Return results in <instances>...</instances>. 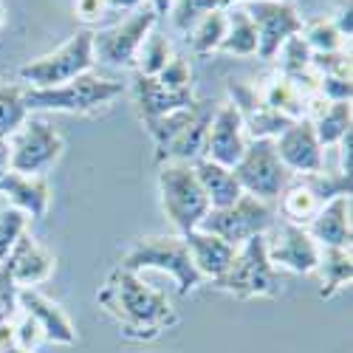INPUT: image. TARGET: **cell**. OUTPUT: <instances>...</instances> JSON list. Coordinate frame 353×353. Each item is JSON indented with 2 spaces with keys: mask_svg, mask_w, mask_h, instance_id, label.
I'll return each instance as SVG.
<instances>
[{
  "mask_svg": "<svg viewBox=\"0 0 353 353\" xmlns=\"http://www.w3.org/2000/svg\"><path fill=\"white\" fill-rule=\"evenodd\" d=\"M156 79L167 88V91H192V68L184 57H172Z\"/></svg>",
  "mask_w": 353,
  "mask_h": 353,
  "instance_id": "cell-36",
  "label": "cell"
},
{
  "mask_svg": "<svg viewBox=\"0 0 353 353\" xmlns=\"http://www.w3.org/2000/svg\"><path fill=\"white\" fill-rule=\"evenodd\" d=\"M17 308L40 328L46 342H57V345H74L77 342V328L71 325L65 311L54 300L43 297L40 291L17 288Z\"/></svg>",
  "mask_w": 353,
  "mask_h": 353,
  "instance_id": "cell-16",
  "label": "cell"
},
{
  "mask_svg": "<svg viewBox=\"0 0 353 353\" xmlns=\"http://www.w3.org/2000/svg\"><path fill=\"white\" fill-rule=\"evenodd\" d=\"M170 6H172V0H150V9L156 12V17L170 14Z\"/></svg>",
  "mask_w": 353,
  "mask_h": 353,
  "instance_id": "cell-44",
  "label": "cell"
},
{
  "mask_svg": "<svg viewBox=\"0 0 353 353\" xmlns=\"http://www.w3.org/2000/svg\"><path fill=\"white\" fill-rule=\"evenodd\" d=\"M156 23L159 17L153 9H136L128 20L102 28V32H94V60L113 68H133L139 46L153 32Z\"/></svg>",
  "mask_w": 353,
  "mask_h": 353,
  "instance_id": "cell-9",
  "label": "cell"
},
{
  "mask_svg": "<svg viewBox=\"0 0 353 353\" xmlns=\"http://www.w3.org/2000/svg\"><path fill=\"white\" fill-rule=\"evenodd\" d=\"M26 226H28V215L26 212H20L14 207L0 212V263L12 254L17 241L26 234Z\"/></svg>",
  "mask_w": 353,
  "mask_h": 353,
  "instance_id": "cell-35",
  "label": "cell"
},
{
  "mask_svg": "<svg viewBox=\"0 0 353 353\" xmlns=\"http://www.w3.org/2000/svg\"><path fill=\"white\" fill-rule=\"evenodd\" d=\"M331 23L336 26V32H339L345 40H350V34H353V20H350V0H342V3H339V9H336V14L331 17Z\"/></svg>",
  "mask_w": 353,
  "mask_h": 353,
  "instance_id": "cell-41",
  "label": "cell"
},
{
  "mask_svg": "<svg viewBox=\"0 0 353 353\" xmlns=\"http://www.w3.org/2000/svg\"><path fill=\"white\" fill-rule=\"evenodd\" d=\"M303 40L311 48V54H331V51H342L345 46V37L336 32L331 17H316L314 23L303 26Z\"/></svg>",
  "mask_w": 353,
  "mask_h": 353,
  "instance_id": "cell-33",
  "label": "cell"
},
{
  "mask_svg": "<svg viewBox=\"0 0 353 353\" xmlns=\"http://www.w3.org/2000/svg\"><path fill=\"white\" fill-rule=\"evenodd\" d=\"M311 125L322 147L339 144L342 136L350 133V102H328L311 116Z\"/></svg>",
  "mask_w": 353,
  "mask_h": 353,
  "instance_id": "cell-27",
  "label": "cell"
},
{
  "mask_svg": "<svg viewBox=\"0 0 353 353\" xmlns=\"http://www.w3.org/2000/svg\"><path fill=\"white\" fill-rule=\"evenodd\" d=\"M54 266H57L54 254L46 252L40 243H34L28 234H23L12 254L0 263V269L9 274V280L17 288H34L37 283H46L54 274Z\"/></svg>",
  "mask_w": 353,
  "mask_h": 353,
  "instance_id": "cell-17",
  "label": "cell"
},
{
  "mask_svg": "<svg viewBox=\"0 0 353 353\" xmlns=\"http://www.w3.org/2000/svg\"><path fill=\"white\" fill-rule=\"evenodd\" d=\"M254 91L263 105L288 116V119H303L305 116V94H300L285 77H274L263 88H254Z\"/></svg>",
  "mask_w": 353,
  "mask_h": 353,
  "instance_id": "cell-26",
  "label": "cell"
},
{
  "mask_svg": "<svg viewBox=\"0 0 353 353\" xmlns=\"http://www.w3.org/2000/svg\"><path fill=\"white\" fill-rule=\"evenodd\" d=\"M319 207H322L319 198L303 184V179L300 181H291L280 192V210L288 218V223H294V226H308L311 218L319 212Z\"/></svg>",
  "mask_w": 353,
  "mask_h": 353,
  "instance_id": "cell-28",
  "label": "cell"
},
{
  "mask_svg": "<svg viewBox=\"0 0 353 353\" xmlns=\"http://www.w3.org/2000/svg\"><path fill=\"white\" fill-rule=\"evenodd\" d=\"M316 272L322 280L319 297L331 300L336 291H342L350 277H353V260H350V249H319V263Z\"/></svg>",
  "mask_w": 353,
  "mask_h": 353,
  "instance_id": "cell-24",
  "label": "cell"
},
{
  "mask_svg": "<svg viewBox=\"0 0 353 353\" xmlns=\"http://www.w3.org/2000/svg\"><path fill=\"white\" fill-rule=\"evenodd\" d=\"M9 170V139L0 136V172Z\"/></svg>",
  "mask_w": 353,
  "mask_h": 353,
  "instance_id": "cell-43",
  "label": "cell"
},
{
  "mask_svg": "<svg viewBox=\"0 0 353 353\" xmlns=\"http://www.w3.org/2000/svg\"><path fill=\"white\" fill-rule=\"evenodd\" d=\"M28 119V110L23 102V88L0 82V136H14L23 122Z\"/></svg>",
  "mask_w": 353,
  "mask_h": 353,
  "instance_id": "cell-32",
  "label": "cell"
},
{
  "mask_svg": "<svg viewBox=\"0 0 353 353\" xmlns=\"http://www.w3.org/2000/svg\"><path fill=\"white\" fill-rule=\"evenodd\" d=\"M192 170H195V179H198L203 195H207V201H210V210L232 207V203L243 195L238 179H234V172L229 167H221L210 159H198L192 164Z\"/></svg>",
  "mask_w": 353,
  "mask_h": 353,
  "instance_id": "cell-23",
  "label": "cell"
},
{
  "mask_svg": "<svg viewBox=\"0 0 353 353\" xmlns=\"http://www.w3.org/2000/svg\"><path fill=\"white\" fill-rule=\"evenodd\" d=\"M172 46L164 34L159 32H150L144 37V43L139 46V54H136V68L141 77H159L161 68L172 60Z\"/></svg>",
  "mask_w": 353,
  "mask_h": 353,
  "instance_id": "cell-31",
  "label": "cell"
},
{
  "mask_svg": "<svg viewBox=\"0 0 353 353\" xmlns=\"http://www.w3.org/2000/svg\"><path fill=\"white\" fill-rule=\"evenodd\" d=\"M311 68L316 77H350V54H345V48L331 54H311Z\"/></svg>",
  "mask_w": 353,
  "mask_h": 353,
  "instance_id": "cell-37",
  "label": "cell"
},
{
  "mask_svg": "<svg viewBox=\"0 0 353 353\" xmlns=\"http://www.w3.org/2000/svg\"><path fill=\"white\" fill-rule=\"evenodd\" d=\"M241 3H252V0H221V6L229 9V6H241ZM285 3H291V0H285Z\"/></svg>",
  "mask_w": 353,
  "mask_h": 353,
  "instance_id": "cell-46",
  "label": "cell"
},
{
  "mask_svg": "<svg viewBox=\"0 0 353 353\" xmlns=\"http://www.w3.org/2000/svg\"><path fill=\"white\" fill-rule=\"evenodd\" d=\"M316 94L325 99V102H350V97H353V82H350V77L325 74V77L316 79Z\"/></svg>",
  "mask_w": 353,
  "mask_h": 353,
  "instance_id": "cell-38",
  "label": "cell"
},
{
  "mask_svg": "<svg viewBox=\"0 0 353 353\" xmlns=\"http://www.w3.org/2000/svg\"><path fill=\"white\" fill-rule=\"evenodd\" d=\"M94 32H77L68 43H63L57 51L43 54L37 60L20 65L17 77L26 82V88H57L65 85L94 68Z\"/></svg>",
  "mask_w": 353,
  "mask_h": 353,
  "instance_id": "cell-6",
  "label": "cell"
},
{
  "mask_svg": "<svg viewBox=\"0 0 353 353\" xmlns=\"http://www.w3.org/2000/svg\"><path fill=\"white\" fill-rule=\"evenodd\" d=\"M266 252L274 269H285L291 274H314L319 263V246L308 229L294 223H283L272 241L266 238Z\"/></svg>",
  "mask_w": 353,
  "mask_h": 353,
  "instance_id": "cell-13",
  "label": "cell"
},
{
  "mask_svg": "<svg viewBox=\"0 0 353 353\" xmlns=\"http://www.w3.org/2000/svg\"><path fill=\"white\" fill-rule=\"evenodd\" d=\"M0 192L12 201L14 210L26 212L32 221H43L48 212L51 190L46 175H23L14 170H3L0 172Z\"/></svg>",
  "mask_w": 353,
  "mask_h": 353,
  "instance_id": "cell-19",
  "label": "cell"
},
{
  "mask_svg": "<svg viewBox=\"0 0 353 353\" xmlns=\"http://www.w3.org/2000/svg\"><path fill=\"white\" fill-rule=\"evenodd\" d=\"M187 249H190V257L195 263V269L203 280H218L234 257V246H229L226 241L215 238V234L203 232V229H192L187 234H181Z\"/></svg>",
  "mask_w": 353,
  "mask_h": 353,
  "instance_id": "cell-22",
  "label": "cell"
},
{
  "mask_svg": "<svg viewBox=\"0 0 353 353\" xmlns=\"http://www.w3.org/2000/svg\"><path fill=\"white\" fill-rule=\"evenodd\" d=\"M108 9H110V6H108V0H77V3H74L77 17L85 20V23H97V20H102Z\"/></svg>",
  "mask_w": 353,
  "mask_h": 353,
  "instance_id": "cell-40",
  "label": "cell"
},
{
  "mask_svg": "<svg viewBox=\"0 0 353 353\" xmlns=\"http://www.w3.org/2000/svg\"><path fill=\"white\" fill-rule=\"evenodd\" d=\"M226 34V9H215L210 14H203L190 32V46L198 57L215 54L221 48V40Z\"/></svg>",
  "mask_w": 353,
  "mask_h": 353,
  "instance_id": "cell-30",
  "label": "cell"
},
{
  "mask_svg": "<svg viewBox=\"0 0 353 353\" xmlns=\"http://www.w3.org/2000/svg\"><path fill=\"white\" fill-rule=\"evenodd\" d=\"M12 342L17 345V347H23V350H34V345L43 339V334H40V328L34 325V322L32 319H28L26 314H23V322H20V325L12 331Z\"/></svg>",
  "mask_w": 353,
  "mask_h": 353,
  "instance_id": "cell-39",
  "label": "cell"
},
{
  "mask_svg": "<svg viewBox=\"0 0 353 353\" xmlns=\"http://www.w3.org/2000/svg\"><path fill=\"white\" fill-rule=\"evenodd\" d=\"M3 353H32V350H23V347H17L14 342H9V345L3 347Z\"/></svg>",
  "mask_w": 353,
  "mask_h": 353,
  "instance_id": "cell-47",
  "label": "cell"
},
{
  "mask_svg": "<svg viewBox=\"0 0 353 353\" xmlns=\"http://www.w3.org/2000/svg\"><path fill=\"white\" fill-rule=\"evenodd\" d=\"M215 9H223L221 6V0H172V6H170V14H172V23L179 32L190 34L192 32V26L203 17V14H210Z\"/></svg>",
  "mask_w": 353,
  "mask_h": 353,
  "instance_id": "cell-34",
  "label": "cell"
},
{
  "mask_svg": "<svg viewBox=\"0 0 353 353\" xmlns=\"http://www.w3.org/2000/svg\"><path fill=\"white\" fill-rule=\"evenodd\" d=\"M254 23L257 32V57L260 60H274L277 51L288 37L303 34V17L285 0H252V3H241Z\"/></svg>",
  "mask_w": 353,
  "mask_h": 353,
  "instance_id": "cell-11",
  "label": "cell"
},
{
  "mask_svg": "<svg viewBox=\"0 0 353 353\" xmlns=\"http://www.w3.org/2000/svg\"><path fill=\"white\" fill-rule=\"evenodd\" d=\"M243 195L260 201H277L280 192L291 184V172L283 167L272 139H254L246 144L241 161L232 167Z\"/></svg>",
  "mask_w": 353,
  "mask_h": 353,
  "instance_id": "cell-7",
  "label": "cell"
},
{
  "mask_svg": "<svg viewBox=\"0 0 353 353\" xmlns=\"http://www.w3.org/2000/svg\"><path fill=\"white\" fill-rule=\"evenodd\" d=\"M274 150L283 161V167L291 175H311L325 170V159H322V144L314 133V125L308 116L294 119L277 139H274Z\"/></svg>",
  "mask_w": 353,
  "mask_h": 353,
  "instance_id": "cell-12",
  "label": "cell"
},
{
  "mask_svg": "<svg viewBox=\"0 0 353 353\" xmlns=\"http://www.w3.org/2000/svg\"><path fill=\"white\" fill-rule=\"evenodd\" d=\"M195 102H198V99H195ZM195 102H192L190 108L172 110V113H164V116H156V119H144V128H147V133H150V139H153V144H156V159L175 141V136H179V133L192 122Z\"/></svg>",
  "mask_w": 353,
  "mask_h": 353,
  "instance_id": "cell-29",
  "label": "cell"
},
{
  "mask_svg": "<svg viewBox=\"0 0 353 353\" xmlns=\"http://www.w3.org/2000/svg\"><path fill=\"white\" fill-rule=\"evenodd\" d=\"M229 94H232V105L238 108V113H241V119H243V130L249 133V139L254 141V139H277L294 119H288V116H283V113H277V110H272V108H266L260 102V97H257V91L252 85H246V82H229Z\"/></svg>",
  "mask_w": 353,
  "mask_h": 353,
  "instance_id": "cell-15",
  "label": "cell"
},
{
  "mask_svg": "<svg viewBox=\"0 0 353 353\" xmlns=\"http://www.w3.org/2000/svg\"><path fill=\"white\" fill-rule=\"evenodd\" d=\"M3 23H6V14H3V3H0V28H3Z\"/></svg>",
  "mask_w": 353,
  "mask_h": 353,
  "instance_id": "cell-48",
  "label": "cell"
},
{
  "mask_svg": "<svg viewBox=\"0 0 353 353\" xmlns=\"http://www.w3.org/2000/svg\"><path fill=\"white\" fill-rule=\"evenodd\" d=\"M218 291H226L238 300L252 297H277L280 294V274L269 263L266 252V234H254L243 246L234 249L229 269L212 280Z\"/></svg>",
  "mask_w": 353,
  "mask_h": 353,
  "instance_id": "cell-4",
  "label": "cell"
},
{
  "mask_svg": "<svg viewBox=\"0 0 353 353\" xmlns=\"http://www.w3.org/2000/svg\"><path fill=\"white\" fill-rule=\"evenodd\" d=\"M119 266L133 274L147 269L167 272L175 280V285H179V294H190L203 283L181 234H147V238H139L125 252Z\"/></svg>",
  "mask_w": 353,
  "mask_h": 353,
  "instance_id": "cell-2",
  "label": "cell"
},
{
  "mask_svg": "<svg viewBox=\"0 0 353 353\" xmlns=\"http://www.w3.org/2000/svg\"><path fill=\"white\" fill-rule=\"evenodd\" d=\"M246 144L249 141H246V130H243V119H241L238 108L232 102L215 105L210 133H207V147H203V159L232 170L241 161Z\"/></svg>",
  "mask_w": 353,
  "mask_h": 353,
  "instance_id": "cell-14",
  "label": "cell"
},
{
  "mask_svg": "<svg viewBox=\"0 0 353 353\" xmlns=\"http://www.w3.org/2000/svg\"><path fill=\"white\" fill-rule=\"evenodd\" d=\"M218 51H226L234 57H254L257 54V32H254V23L249 20L243 6L226 9V34H223Z\"/></svg>",
  "mask_w": 353,
  "mask_h": 353,
  "instance_id": "cell-25",
  "label": "cell"
},
{
  "mask_svg": "<svg viewBox=\"0 0 353 353\" xmlns=\"http://www.w3.org/2000/svg\"><path fill=\"white\" fill-rule=\"evenodd\" d=\"M215 105L212 102H195V116L192 122L175 136V141L167 150L156 159L159 164L164 161H184V164H195L198 159H203V147H207V133H210V122H212Z\"/></svg>",
  "mask_w": 353,
  "mask_h": 353,
  "instance_id": "cell-20",
  "label": "cell"
},
{
  "mask_svg": "<svg viewBox=\"0 0 353 353\" xmlns=\"http://www.w3.org/2000/svg\"><path fill=\"white\" fill-rule=\"evenodd\" d=\"M133 99H136L139 116L144 122V119H156V116L190 108L195 102V94L192 91H167V88L156 77L136 74V79H133Z\"/></svg>",
  "mask_w": 353,
  "mask_h": 353,
  "instance_id": "cell-21",
  "label": "cell"
},
{
  "mask_svg": "<svg viewBox=\"0 0 353 353\" xmlns=\"http://www.w3.org/2000/svg\"><path fill=\"white\" fill-rule=\"evenodd\" d=\"M305 229L319 249H350V195H336L322 203Z\"/></svg>",
  "mask_w": 353,
  "mask_h": 353,
  "instance_id": "cell-18",
  "label": "cell"
},
{
  "mask_svg": "<svg viewBox=\"0 0 353 353\" xmlns=\"http://www.w3.org/2000/svg\"><path fill=\"white\" fill-rule=\"evenodd\" d=\"M14 336H12V328H9V322H6V325H0V353H3V347L12 342Z\"/></svg>",
  "mask_w": 353,
  "mask_h": 353,
  "instance_id": "cell-45",
  "label": "cell"
},
{
  "mask_svg": "<svg viewBox=\"0 0 353 353\" xmlns=\"http://www.w3.org/2000/svg\"><path fill=\"white\" fill-rule=\"evenodd\" d=\"M122 97V82L97 74H82L57 88H23L26 110H60V113H94Z\"/></svg>",
  "mask_w": 353,
  "mask_h": 353,
  "instance_id": "cell-3",
  "label": "cell"
},
{
  "mask_svg": "<svg viewBox=\"0 0 353 353\" xmlns=\"http://www.w3.org/2000/svg\"><path fill=\"white\" fill-rule=\"evenodd\" d=\"M97 300L105 314L116 319L119 334L133 342H150L179 325V314L170 305L167 294L141 283L139 274L122 266H116L108 274V280L97 291Z\"/></svg>",
  "mask_w": 353,
  "mask_h": 353,
  "instance_id": "cell-1",
  "label": "cell"
},
{
  "mask_svg": "<svg viewBox=\"0 0 353 353\" xmlns=\"http://www.w3.org/2000/svg\"><path fill=\"white\" fill-rule=\"evenodd\" d=\"M159 195H161L164 215L172 221L179 234L198 229L203 215L210 212V201L195 179L192 164H184V161L159 164Z\"/></svg>",
  "mask_w": 353,
  "mask_h": 353,
  "instance_id": "cell-5",
  "label": "cell"
},
{
  "mask_svg": "<svg viewBox=\"0 0 353 353\" xmlns=\"http://www.w3.org/2000/svg\"><path fill=\"white\" fill-rule=\"evenodd\" d=\"M110 9H122V12H133L141 6V0H108Z\"/></svg>",
  "mask_w": 353,
  "mask_h": 353,
  "instance_id": "cell-42",
  "label": "cell"
},
{
  "mask_svg": "<svg viewBox=\"0 0 353 353\" xmlns=\"http://www.w3.org/2000/svg\"><path fill=\"white\" fill-rule=\"evenodd\" d=\"M63 156V136L43 119H26L9 144V170L23 175H46Z\"/></svg>",
  "mask_w": 353,
  "mask_h": 353,
  "instance_id": "cell-10",
  "label": "cell"
},
{
  "mask_svg": "<svg viewBox=\"0 0 353 353\" xmlns=\"http://www.w3.org/2000/svg\"><path fill=\"white\" fill-rule=\"evenodd\" d=\"M274 223V212L266 201L252 198V195H241L232 207L223 210H210L203 215V221L198 223V229L215 234V238L226 241L229 246H243L254 234H266Z\"/></svg>",
  "mask_w": 353,
  "mask_h": 353,
  "instance_id": "cell-8",
  "label": "cell"
}]
</instances>
